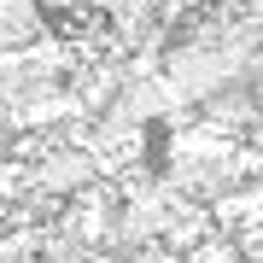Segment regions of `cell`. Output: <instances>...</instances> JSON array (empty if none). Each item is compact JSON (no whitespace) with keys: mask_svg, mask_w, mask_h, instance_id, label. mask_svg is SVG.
Segmentation results:
<instances>
[{"mask_svg":"<svg viewBox=\"0 0 263 263\" xmlns=\"http://www.w3.org/2000/svg\"><path fill=\"white\" fill-rule=\"evenodd\" d=\"M246 252H240V246L234 240H187V257H181V263H240Z\"/></svg>","mask_w":263,"mask_h":263,"instance_id":"6da1fadb","label":"cell"}]
</instances>
